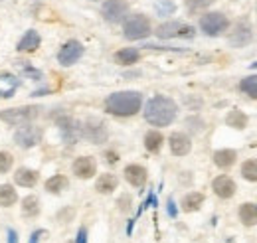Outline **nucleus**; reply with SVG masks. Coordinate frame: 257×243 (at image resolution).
Masks as SVG:
<instances>
[{"label": "nucleus", "instance_id": "412c9836", "mask_svg": "<svg viewBox=\"0 0 257 243\" xmlns=\"http://www.w3.org/2000/svg\"><path fill=\"white\" fill-rule=\"evenodd\" d=\"M113 58H115V61H117L119 65H133V63L139 61L141 52H139L137 48H123V50H119Z\"/></svg>", "mask_w": 257, "mask_h": 243}, {"label": "nucleus", "instance_id": "f03ea898", "mask_svg": "<svg viewBox=\"0 0 257 243\" xmlns=\"http://www.w3.org/2000/svg\"><path fill=\"white\" fill-rule=\"evenodd\" d=\"M143 107V95L139 91H117L111 93L105 101L107 113L115 117H133Z\"/></svg>", "mask_w": 257, "mask_h": 243}, {"label": "nucleus", "instance_id": "a211bd4d", "mask_svg": "<svg viewBox=\"0 0 257 243\" xmlns=\"http://www.w3.org/2000/svg\"><path fill=\"white\" fill-rule=\"evenodd\" d=\"M117 184H119L117 176L107 172V174H101V176L97 178L95 190L99 192V194H111L113 190H117Z\"/></svg>", "mask_w": 257, "mask_h": 243}, {"label": "nucleus", "instance_id": "7c9ffc66", "mask_svg": "<svg viewBox=\"0 0 257 243\" xmlns=\"http://www.w3.org/2000/svg\"><path fill=\"white\" fill-rule=\"evenodd\" d=\"M184 4H186V8L190 12H198V10H204V8L212 6L214 0H184Z\"/></svg>", "mask_w": 257, "mask_h": 243}, {"label": "nucleus", "instance_id": "4be33fe9", "mask_svg": "<svg viewBox=\"0 0 257 243\" xmlns=\"http://www.w3.org/2000/svg\"><path fill=\"white\" fill-rule=\"evenodd\" d=\"M40 34L36 30H28L24 34V38L20 40V44H18V50L20 52H34V50H38L40 48Z\"/></svg>", "mask_w": 257, "mask_h": 243}, {"label": "nucleus", "instance_id": "1a4fd4ad", "mask_svg": "<svg viewBox=\"0 0 257 243\" xmlns=\"http://www.w3.org/2000/svg\"><path fill=\"white\" fill-rule=\"evenodd\" d=\"M83 56V46H81V42H77V40H69V42H65L64 46H62V50H60V54H58V61L65 65V67H69V65H73L75 61L79 60Z\"/></svg>", "mask_w": 257, "mask_h": 243}, {"label": "nucleus", "instance_id": "dca6fc26", "mask_svg": "<svg viewBox=\"0 0 257 243\" xmlns=\"http://www.w3.org/2000/svg\"><path fill=\"white\" fill-rule=\"evenodd\" d=\"M40 180V174L32 170V168H18L14 172V182L18 186H24V188H34Z\"/></svg>", "mask_w": 257, "mask_h": 243}, {"label": "nucleus", "instance_id": "cd10ccee", "mask_svg": "<svg viewBox=\"0 0 257 243\" xmlns=\"http://www.w3.org/2000/svg\"><path fill=\"white\" fill-rule=\"evenodd\" d=\"M239 89L245 93L247 97L257 99V73L255 75H247V77H243L241 83H239Z\"/></svg>", "mask_w": 257, "mask_h": 243}, {"label": "nucleus", "instance_id": "9b49d317", "mask_svg": "<svg viewBox=\"0 0 257 243\" xmlns=\"http://www.w3.org/2000/svg\"><path fill=\"white\" fill-rule=\"evenodd\" d=\"M83 137L89 139L93 145L105 143V139H107V127H105V123L99 121V119H89V121L83 125Z\"/></svg>", "mask_w": 257, "mask_h": 243}, {"label": "nucleus", "instance_id": "a878e982", "mask_svg": "<svg viewBox=\"0 0 257 243\" xmlns=\"http://www.w3.org/2000/svg\"><path fill=\"white\" fill-rule=\"evenodd\" d=\"M67 186H69V180L65 178L64 174H56V176H52V178L46 180V190L52 192V194L64 192V190H67Z\"/></svg>", "mask_w": 257, "mask_h": 243}, {"label": "nucleus", "instance_id": "bb28decb", "mask_svg": "<svg viewBox=\"0 0 257 243\" xmlns=\"http://www.w3.org/2000/svg\"><path fill=\"white\" fill-rule=\"evenodd\" d=\"M40 213V200L36 196H26L22 200V215L24 217H36Z\"/></svg>", "mask_w": 257, "mask_h": 243}, {"label": "nucleus", "instance_id": "6ab92c4d", "mask_svg": "<svg viewBox=\"0 0 257 243\" xmlns=\"http://www.w3.org/2000/svg\"><path fill=\"white\" fill-rule=\"evenodd\" d=\"M239 221L243 225H255L257 223V206L251 202H245L239 206Z\"/></svg>", "mask_w": 257, "mask_h": 243}, {"label": "nucleus", "instance_id": "9d476101", "mask_svg": "<svg viewBox=\"0 0 257 243\" xmlns=\"http://www.w3.org/2000/svg\"><path fill=\"white\" fill-rule=\"evenodd\" d=\"M73 174L81 180H87V178H93L97 172V162L93 156H79L73 160V166H71Z\"/></svg>", "mask_w": 257, "mask_h": 243}, {"label": "nucleus", "instance_id": "423d86ee", "mask_svg": "<svg viewBox=\"0 0 257 243\" xmlns=\"http://www.w3.org/2000/svg\"><path fill=\"white\" fill-rule=\"evenodd\" d=\"M40 141H42V129L34 125H22L14 135V143L20 149H32Z\"/></svg>", "mask_w": 257, "mask_h": 243}, {"label": "nucleus", "instance_id": "6e6552de", "mask_svg": "<svg viewBox=\"0 0 257 243\" xmlns=\"http://www.w3.org/2000/svg\"><path fill=\"white\" fill-rule=\"evenodd\" d=\"M157 36L162 40H166V38H192L194 28L188 24H182V22H166V24L159 26Z\"/></svg>", "mask_w": 257, "mask_h": 243}, {"label": "nucleus", "instance_id": "393cba45", "mask_svg": "<svg viewBox=\"0 0 257 243\" xmlns=\"http://www.w3.org/2000/svg\"><path fill=\"white\" fill-rule=\"evenodd\" d=\"M16 200H18V194H16L14 186L2 184L0 186V208H10L16 204Z\"/></svg>", "mask_w": 257, "mask_h": 243}, {"label": "nucleus", "instance_id": "2eb2a0df", "mask_svg": "<svg viewBox=\"0 0 257 243\" xmlns=\"http://www.w3.org/2000/svg\"><path fill=\"white\" fill-rule=\"evenodd\" d=\"M251 36H253L251 34V26L247 22H239L235 26L233 34H229V44L235 46V48H243V46H247L251 42Z\"/></svg>", "mask_w": 257, "mask_h": 243}, {"label": "nucleus", "instance_id": "f8f14e48", "mask_svg": "<svg viewBox=\"0 0 257 243\" xmlns=\"http://www.w3.org/2000/svg\"><path fill=\"white\" fill-rule=\"evenodd\" d=\"M168 147H170V152L174 156H186L192 151V141L184 133H172L168 139Z\"/></svg>", "mask_w": 257, "mask_h": 243}, {"label": "nucleus", "instance_id": "4468645a", "mask_svg": "<svg viewBox=\"0 0 257 243\" xmlns=\"http://www.w3.org/2000/svg\"><path fill=\"white\" fill-rule=\"evenodd\" d=\"M123 174H125V180L131 186H135V188H143L147 184V180H149V172L141 164H128Z\"/></svg>", "mask_w": 257, "mask_h": 243}, {"label": "nucleus", "instance_id": "5701e85b", "mask_svg": "<svg viewBox=\"0 0 257 243\" xmlns=\"http://www.w3.org/2000/svg\"><path fill=\"white\" fill-rule=\"evenodd\" d=\"M204 204V194L202 192H188L182 198V210L184 212H196Z\"/></svg>", "mask_w": 257, "mask_h": 243}, {"label": "nucleus", "instance_id": "7ed1b4c3", "mask_svg": "<svg viewBox=\"0 0 257 243\" xmlns=\"http://www.w3.org/2000/svg\"><path fill=\"white\" fill-rule=\"evenodd\" d=\"M38 115H40L38 105H24V107H12V109L0 111V121L12 125V127H22V125H30L34 119H38Z\"/></svg>", "mask_w": 257, "mask_h": 243}, {"label": "nucleus", "instance_id": "c85d7f7f", "mask_svg": "<svg viewBox=\"0 0 257 243\" xmlns=\"http://www.w3.org/2000/svg\"><path fill=\"white\" fill-rule=\"evenodd\" d=\"M241 176L247 180V182H257V160L251 158V160H245L241 164Z\"/></svg>", "mask_w": 257, "mask_h": 243}, {"label": "nucleus", "instance_id": "20e7f679", "mask_svg": "<svg viewBox=\"0 0 257 243\" xmlns=\"http://www.w3.org/2000/svg\"><path fill=\"white\" fill-rule=\"evenodd\" d=\"M153 32L151 20L145 14H133L128 16L123 24V34L127 40H143Z\"/></svg>", "mask_w": 257, "mask_h": 243}, {"label": "nucleus", "instance_id": "39448f33", "mask_svg": "<svg viewBox=\"0 0 257 243\" xmlns=\"http://www.w3.org/2000/svg\"><path fill=\"white\" fill-rule=\"evenodd\" d=\"M200 28L208 36H220L229 28V20L222 12H208L200 18Z\"/></svg>", "mask_w": 257, "mask_h": 243}, {"label": "nucleus", "instance_id": "0eeeda50", "mask_svg": "<svg viewBox=\"0 0 257 243\" xmlns=\"http://www.w3.org/2000/svg\"><path fill=\"white\" fill-rule=\"evenodd\" d=\"M128 12V4L127 0H105L103 2V8H101V14L107 22L111 24H117L121 20H125Z\"/></svg>", "mask_w": 257, "mask_h": 243}, {"label": "nucleus", "instance_id": "aec40b11", "mask_svg": "<svg viewBox=\"0 0 257 243\" xmlns=\"http://www.w3.org/2000/svg\"><path fill=\"white\" fill-rule=\"evenodd\" d=\"M225 123H227V127H231V129L243 131V129L247 127V123H249V117H247L243 111H239V109H233V111H229V113H227V117H225Z\"/></svg>", "mask_w": 257, "mask_h": 243}, {"label": "nucleus", "instance_id": "f257e3e1", "mask_svg": "<svg viewBox=\"0 0 257 243\" xmlns=\"http://www.w3.org/2000/svg\"><path fill=\"white\" fill-rule=\"evenodd\" d=\"M178 115V105L166 95L153 97L145 107V119L153 127H168Z\"/></svg>", "mask_w": 257, "mask_h": 243}, {"label": "nucleus", "instance_id": "c756f323", "mask_svg": "<svg viewBox=\"0 0 257 243\" xmlns=\"http://www.w3.org/2000/svg\"><path fill=\"white\" fill-rule=\"evenodd\" d=\"M14 164V156L10 152L0 151V174H6Z\"/></svg>", "mask_w": 257, "mask_h": 243}, {"label": "nucleus", "instance_id": "f3484780", "mask_svg": "<svg viewBox=\"0 0 257 243\" xmlns=\"http://www.w3.org/2000/svg\"><path fill=\"white\" fill-rule=\"evenodd\" d=\"M237 160V152L231 151V149H222V151H216L214 152V164L218 168H231Z\"/></svg>", "mask_w": 257, "mask_h": 243}, {"label": "nucleus", "instance_id": "ddd939ff", "mask_svg": "<svg viewBox=\"0 0 257 243\" xmlns=\"http://www.w3.org/2000/svg\"><path fill=\"white\" fill-rule=\"evenodd\" d=\"M212 190H214V194L218 196V198H222V200H229L233 194H235V190H237V186L233 182V178H229V176H218V178H214L212 180Z\"/></svg>", "mask_w": 257, "mask_h": 243}, {"label": "nucleus", "instance_id": "b1692460", "mask_svg": "<svg viewBox=\"0 0 257 243\" xmlns=\"http://www.w3.org/2000/svg\"><path fill=\"white\" fill-rule=\"evenodd\" d=\"M164 145V137L161 131H149L145 135V149L149 152H159Z\"/></svg>", "mask_w": 257, "mask_h": 243}]
</instances>
